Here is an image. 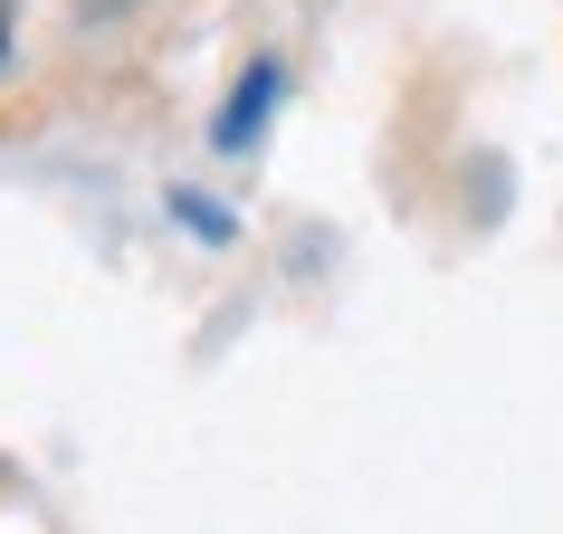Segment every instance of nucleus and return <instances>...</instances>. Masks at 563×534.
<instances>
[{
  "instance_id": "obj_2",
  "label": "nucleus",
  "mask_w": 563,
  "mask_h": 534,
  "mask_svg": "<svg viewBox=\"0 0 563 534\" xmlns=\"http://www.w3.org/2000/svg\"><path fill=\"white\" fill-rule=\"evenodd\" d=\"M173 210H181V220H191V230H201V238H230V220H220V210H210L201 191H173Z\"/></svg>"
},
{
  "instance_id": "obj_1",
  "label": "nucleus",
  "mask_w": 563,
  "mask_h": 534,
  "mask_svg": "<svg viewBox=\"0 0 563 534\" xmlns=\"http://www.w3.org/2000/svg\"><path fill=\"white\" fill-rule=\"evenodd\" d=\"M277 105V67H249L230 87V105H220V124H210V144L220 153H249V134H258V115Z\"/></svg>"
},
{
  "instance_id": "obj_3",
  "label": "nucleus",
  "mask_w": 563,
  "mask_h": 534,
  "mask_svg": "<svg viewBox=\"0 0 563 534\" xmlns=\"http://www.w3.org/2000/svg\"><path fill=\"white\" fill-rule=\"evenodd\" d=\"M0 58H10V20H0Z\"/></svg>"
}]
</instances>
